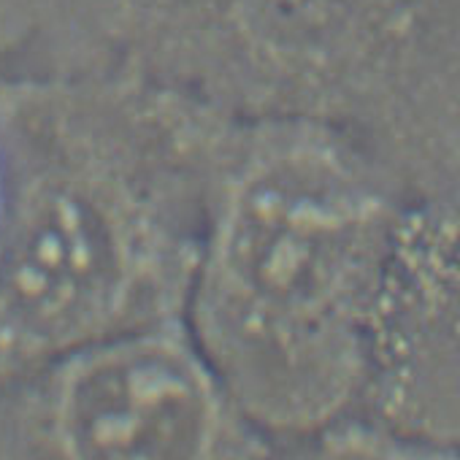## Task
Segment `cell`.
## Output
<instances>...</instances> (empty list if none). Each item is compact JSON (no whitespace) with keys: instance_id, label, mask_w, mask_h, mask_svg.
I'll return each instance as SVG.
<instances>
[{"instance_id":"obj_1","label":"cell","mask_w":460,"mask_h":460,"mask_svg":"<svg viewBox=\"0 0 460 460\" xmlns=\"http://www.w3.org/2000/svg\"><path fill=\"white\" fill-rule=\"evenodd\" d=\"M409 198L352 138L230 119L208 171L184 328L279 441L363 409L374 323Z\"/></svg>"},{"instance_id":"obj_2","label":"cell","mask_w":460,"mask_h":460,"mask_svg":"<svg viewBox=\"0 0 460 460\" xmlns=\"http://www.w3.org/2000/svg\"><path fill=\"white\" fill-rule=\"evenodd\" d=\"M0 244V390L84 347L184 323L227 117L98 68Z\"/></svg>"},{"instance_id":"obj_3","label":"cell","mask_w":460,"mask_h":460,"mask_svg":"<svg viewBox=\"0 0 460 460\" xmlns=\"http://www.w3.org/2000/svg\"><path fill=\"white\" fill-rule=\"evenodd\" d=\"M122 68L234 119L333 128L409 203L460 192V0H176Z\"/></svg>"},{"instance_id":"obj_4","label":"cell","mask_w":460,"mask_h":460,"mask_svg":"<svg viewBox=\"0 0 460 460\" xmlns=\"http://www.w3.org/2000/svg\"><path fill=\"white\" fill-rule=\"evenodd\" d=\"M184 323L71 352L0 390V460H271Z\"/></svg>"},{"instance_id":"obj_5","label":"cell","mask_w":460,"mask_h":460,"mask_svg":"<svg viewBox=\"0 0 460 460\" xmlns=\"http://www.w3.org/2000/svg\"><path fill=\"white\" fill-rule=\"evenodd\" d=\"M360 411L460 447V192L411 203L401 217Z\"/></svg>"},{"instance_id":"obj_6","label":"cell","mask_w":460,"mask_h":460,"mask_svg":"<svg viewBox=\"0 0 460 460\" xmlns=\"http://www.w3.org/2000/svg\"><path fill=\"white\" fill-rule=\"evenodd\" d=\"M285 444L271 460H460V447L409 436L374 420H344Z\"/></svg>"},{"instance_id":"obj_7","label":"cell","mask_w":460,"mask_h":460,"mask_svg":"<svg viewBox=\"0 0 460 460\" xmlns=\"http://www.w3.org/2000/svg\"><path fill=\"white\" fill-rule=\"evenodd\" d=\"M171 4L176 0H68L87 66H119Z\"/></svg>"}]
</instances>
